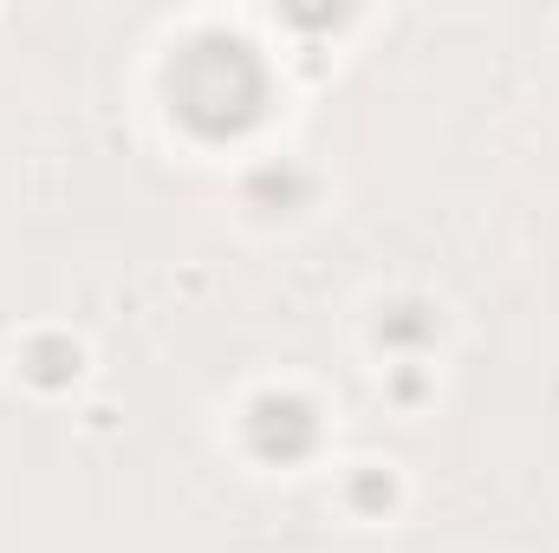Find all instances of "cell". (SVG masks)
<instances>
[{"label": "cell", "instance_id": "6da1fadb", "mask_svg": "<svg viewBox=\"0 0 559 553\" xmlns=\"http://www.w3.org/2000/svg\"><path fill=\"white\" fill-rule=\"evenodd\" d=\"M169 98H176V111H182L189 131H202V138H235V131H248V125L261 118V105H267V72H261V59H254L241 39L202 33V39L182 46V59H176V72H169Z\"/></svg>", "mask_w": 559, "mask_h": 553}]
</instances>
